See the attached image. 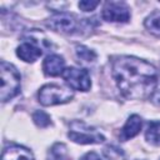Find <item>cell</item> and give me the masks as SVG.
Segmentation results:
<instances>
[{"instance_id": "6da1fadb", "label": "cell", "mask_w": 160, "mask_h": 160, "mask_svg": "<svg viewBox=\"0 0 160 160\" xmlns=\"http://www.w3.org/2000/svg\"><path fill=\"white\" fill-rule=\"evenodd\" d=\"M111 74L121 94L131 100L150 96L158 85L155 66L134 56L114 58Z\"/></svg>"}, {"instance_id": "5b68a950", "label": "cell", "mask_w": 160, "mask_h": 160, "mask_svg": "<svg viewBox=\"0 0 160 160\" xmlns=\"http://www.w3.org/2000/svg\"><path fill=\"white\" fill-rule=\"evenodd\" d=\"M46 25L55 31H60L64 34H74L79 30L80 21L72 14L56 12L48 20Z\"/></svg>"}, {"instance_id": "3957f363", "label": "cell", "mask_w": 160, "mask_h": 160, "mask_svg": "<svg viewBox=\"0 0 160 160\" xmlns=\"http://www.w3.org/2000/svg\"><path fill=\"white\" fill-rule=\"evenodd\" d=\"M74 96L72 90L55 85V84H48L44 85L39 92H38V99L41 105L44 106H51V105H58V104H65L70 101Z\"/></svg>"}, {"instance_id": "9a60e30c", "label": "cell", "mask_w": 160, "mask_h": 160, "mask_svg": "<svg viewBox=\"0 0 160 160\" xmlns=\"http://www.w3.org/2000/svg\"><path fill=\"white\" fill-rule=\"evenodd\" d=\"M76 55H78V58L80 60L86 61V62H91V61H94L96 59V54L92 50H90L86 46H84V45H78L76 46Z\"/></svg>"}, {"instance_id": "8fae6325", "label": "cell", "mask_w": 160, "mask_h": 160, "mask_svg": "<svg viewBox=\"0 0 160 160\" xmlns=\"http://www.w3.org/2000/svg\"><path fill=\"white\" fill-rule=\"evenodd\" d=\"M142 126V120L139 115H131L121 130V140H128L136 136Z\"/></svg>"}, {"instance_id": "30bf717a", "label": "cell", "mask_w": 160, "mask_h": 160, "mask_svg": "<svg viewBox=\"0 0 160 160\" xmlns=\"http://www.w3.org/2000/svg\"><path fill=\"white\" fill-rule=\"evenodd\" d=\"M1 160H34L32 152L20 145H10L4 149Z\"/></svg>"}, {"instance_id": "7a4b0ae2", "label": "cell", "mask_w": 160, "mask_h": 160, "mask_svg": "<svg viewBox=\"0 0 160 160\" xmlns=\"http://www.w3.org/2000/svg\"><path fill=\"white\" fill-rule=\"evenodd\" d=\"M0 72H1L0 96H1V101L5 102L15 98L20 92V74L14 65L6 61H1Z\"/></svg>"}, {"instance_id": "5bb4252c", "label": "cell", "mask_w": 160, "mask_h": 160, "mask_svg": "<svg viewBox=\"0 0 160 160\" xmlns=\"http://www.w3.org/2000/svg\"><path fill=\"white\" fill-rule=\"evenodd\" d=\"M68 159V149L64 144L56 142L51 146L48 152V160H66Z\"/></svg>"}, {"instance_id": "8992f818", "label": "cell", "mask_w": 160, "mask_h": 160, "mask_svg": "<svg viewBox=\"0 0 160 160\" xmlns=\"http://www.w3.org/2000/svg\"><path fill=\"white\" fill-rule=\"evenodd\" d=\"M64 80L69 84V86L74 90L88 91L91 86V80L88 70L78 69V68H68L62 72Z\"/></svg>"}, {"instance_id": "52a82bcc", "label": "cell", "mask_w": 160, "mask_h": 160, "mask_svg": "<svg viewBox=\"0 0 160 160\" xmlns=\"http://www.w3.org/2000/svg\"><path fill=\"white\" fill-rule=\"evenodd\" d=\"M101 16L111 22H126L130 19L129 6L122 1H108L104 5Z\"/></svg>"}, {"instance_id": "4fadbf2b", "label": "cell", "mask_w": 160, "mask_h": 160, "mask_svg": "<svg viewBox=\"0 0 160 160\" xmlns=\"http://www.w3.org/2000/svg\"><path fill=\"white\" fill-rule=\"evenodd\" d=\"M145 28L156 36H160V11H154L145 20Z\"/></svg>"}, {"instance_id": "2e32d148", "label": "cell", "mask_w": 160, "mask_h": 160, "mask_svg": "<svg viewBox=\"0 0 160 160\" xmlns=\"http://www.w3.org/2000/svg\"><path fill=\"white\" fill-rule=\"evenodd\" d=\"M32 120H34V122H35L39 128H46V126H49V125L51 124L50 116H49L46 112L41 111V110H38V111H35V112L32 114Z\"/></svg>"}, {"instance_id": "e0dca14e", "label": "cell", "mask_w": 160, "mask_h": 160, "mask_svg": "<svg viewBox=\"0 0 160 160\" xmlns=\"http://www.w3.org/2000/svg\"><path fill=\"white\" fill-rule=\"evenodd\" d=\"M100 2L99 1H80L78 5H79V8L82 10V11H91V10H94L98 5H99Z\"/></svg>"}, {"instance_id": "ac0fdd59", "label": "cell", "mask_w": 160, "mask_h": 160, "mask_svg": "<svg viewBox=\"0 0 160 160\" xmlns=\"http://www.w3.org/2000/svg\"><path fill=\"white\" fill-rule=\"evenodd\" d=\"M80 160H101V158L96 154V152H94V151H91V152H88V154H85Z\"/></svg>"}, {"instance_id": "ba28073f", "label": "cell", "mask_w": 160, "mask_h": 160, "mask_svg": "<svg viewBox=\"0 0 160 160\" xmlns=\"http://www.w3.org/2000/svg\"><path fill=\"white\" fill-rule=\"evenodd\" d=\"M64 65L65 61L62 59V56L52 54L45 58L44 62H42V70L45 72V75L48 76H59L60 74L62 75L64 72Z\"/></svg>"}, {"instance_id": "9c48e42d", "label": "cell", "mask_w": 160, "mask_h": 160, "mask_svg": "<svg viewBox=\"0 0 160 160\" xmlns=\"http://www.w3.org/2000/svg\"><path fill=\"white\" fill-rule=\"evenodd\" d=\"M41 48L36 46L35 42H24L16 49V55L26 62H34L41 56Z\"/></svg>"}, {"instance_id": "7c38bea8", "label": "cell", "mask_w": 160, "mask_h": 160, "mask_svg": "<svg viewBox=\"0 0 160 160\" xmlns=\"http://www.w3.org/2000/svg\"><path fill=\"white\" fill-rule=\"evenodd\" d=\"M146 140L152 145H160V121H150L145 132Z\"/></svg>"}, {"instance_id": "277c9868", "label": "cell", "mask_w": 160, "mask_h": 160, "mask_svg": "<svg viewBox=\"0 0 160 160\" xmlns=\"http://www.w3.org/2000/svg\"><path fill=\"white\" fill-rule=\"evenodd\" d=\"M68 136L70 140L79 144H99L105 140V138L99 131L82 121H72L70 124V131Z\"/></svg>"}]
</instances>
